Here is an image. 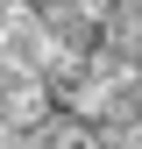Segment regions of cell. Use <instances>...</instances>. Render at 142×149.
I'll return each mask as SVG.
<instances>
[{
    "label": "cell",
    "mask_w": 142,
    "mask_h": 149,
    "mask_svg": "<svg viewBox=\"0 0 142 149\" xmlns=\"http://www.w3.org/2000/svg\"><path fill=\"white\" fill-rule=\"evenodd\" d=\"M0 149H29V142H22V135H14V128H7V121H0Z\"/></svg>",
    "instance_id": "3"
},
{
    "label": "cell",
    "mask_w": 142,
    "mask_h": 149,
    "mask_svg": "<svg viewBox=\"0 0 142 149\" xmlns=\"http://www.w3.org/2000/svg\"><path fill=\"white\" fill-rule=\"evenodd\" d=\"M50 64H57V36L36 7L22 14H0V85L7 78H50Z\"/></svg>",
    "instance_id": "1"
},
{
    "label": "cell",
    "mask_w": 142,
    "mask_h": 149,
    "mask_svg": "<svg viewBox=\"0 0 142 149\" xmlns=\"http://www.w3.org/2000/svg\"><path fill=\"white\" fill-rule=\"evenodd\" d=\"M50 114H57V107H50V85H43V78H7V85H0V121H7L22 142H29Z\"/></svg>",
    "instance_id": "2"
}]
</instances>
